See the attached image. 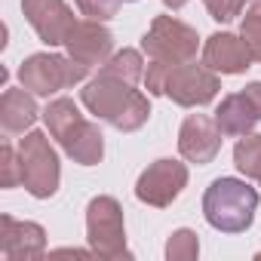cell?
Masks as SVG:
<instances>
[{
    "label": "cell",
    "instance_id": "1",
    "mask_svg": "<svg viewBox=\"0 0 261 261\" xmlns=\"http://www.w3.org/2000/svg\"><path fill=\"white\" fill-rule=\"evenodd\" d=\"M80 101L95 120L120 129V133H136V129H142L148 123V117H151L148 95L139 92L133 83H123L117 77L95 74L80 89Z\"/></svg>",
    "mask_w": 261,
    "mask_h": 261
},
{
    "label": "cell",
    "instance_id": "2",
    "mask_svg": "<svg viewBox=\"0 0 261 261\" xmlns=\"http://www.w3.org/2000/svg\"><path fill=\"white\" fill-rule=\"evenodd\" d=\"M258 212V191L246 178H215L203 194V215L218 233H243Z\"/></svg>",
    "mask_w": 261,
    "mask_h": 261
},
{
    "label": "cell",
    "instance_id": "3",
    "mask_svg": "<svg viewBox=\"0 0 261 261\" xmlns=\"http://www.w3.org/2000/svg\"><path fill=\"white\" fill-rule=\"evenodd\" d=\"M86 74H89V68L80 65V62L71 59V56L34 53V56H28V59L22 62V68H19V83H22L28 92H34V95H40V98H49V95H56V92H62V89H68V86L83 83Z\"/></svg>",
    "mask_w": 261,
    "mask_h": 261
},
{
    "label": "cell",
    "instance_id": "4",
    "mask_svg": "<svg viewBox=\"0 0 261 261\" xmlns=\"http://www.w3.org/2000/svg\"><path fill=\"white\" fill-rule=\"evenodd\" d=\"M86 243L89 252L108 261L117 258H133L126 249V221L123 206L114 197H92L86 206Z\"/></svg>",
    "mask_w": 261,
    "mask_h": 261
},
{
    "label": "cell",
    "instance_id": "5",
    "mask_svg": "<svg viewBox=\"0 0 261 261\" xmlns=\"http://www.w3.org/2000/svg\"><path fill=\"white\" fill-rule=\"evenodd\" d=\"M19 160H22V185L31 197L37 200H49L59 191L62 181V166H59V154L49 145L46 133H25V139L19 142Z\"/></svg>",
    "mask_w": 261,
    "mask_h": 261
},
{
    "label": "cell",
    "instance_id": "6",
    "mask_svg": "<svg viewBox=\"0 0 261 261\" xmlns=\"http://www.w3.org/2000/svg\"><path fill=\"white\" fill-rule=\"evenodd\" d=\"M200 49V34L197 28L185 25L181 19L172 16H157L148 28V34L142 37V53L151 62H169V65H181V62H194Z\"/></svg>",
    "mask_w": 261,
    "mask_h": 261
},
{
    "label": "cell",
    "instance_id": "7",
    "mask_svg": "<svg viewBox=\"0 0 261 261\" xmlns=\"http://www.w3.org/2000/svg\"><path fill=\"white\" fill-rule=\"evenodd\" d=\"M218 92H221V80H218V74L212 68L197 65V62L169 65L163 95L172 98L175 105H181V108H203V105L215 101Z\"/></svg>",
    "mask_w": 261,
    "mask_h": 261
},
{
    "label": "cell",
    "instance_id": "8",
    "mask_svg": "<svg viewBox=\"0 0 261 261\" xmlns=\"http://www.w3.org/2000/svg\"><path fill=\"white\" fill-rule=\"evenodd\" d=\"M188 188V166L181 160H172V157H163V160H154L136 181V197L139 203L145 206H154V209H166L172 206L181 191Z\"/></svg>",
    "mask_w": 261,
    "mask_h": 261
},
{
    "label": "cell",
    "instance_id": "9",
    "mask_svg": "<svg viewBox=\"0 0 261 261\" xmlns=\"http://www.w3.org/2000/svg\"><path fill=\"white\" fill-rule=\"evenodd\" d=\"M221 151V129L209 114H188L178 129V154L188 163L206 166Z\"/></svg>",
    "mask_w": 261,
    "mask_h": 261
},
{
    "label": "cell",
    "instance_id": "10",
    "mask_svg": "<svg viewBox=\"0 0 261 261\" xmlns=\"http://www.w3.org/2000/svg\"><path fill=\"white\" fill-rule=\"evenodd\" d=\"M22 13L46 46H65L71 28L77 25L65 0H22Z\"/></svg>",
    "mask_w": 261,
    "mask_h": 261
},
{
    "label": "cell",
    "instance_id": "11",
    "mask_svg": "<svg viewBox=\"0 0 261 261\" xmlns=\"http://www.w3.org/2000/svg\"><path fill=\"white\" fill-rule=\"evenodd\" d=\"M65 49L71 59H77L80 65L92 68V65H105L111 56H114V34L101 25V22H92V19H83L71 28L68 40H65Z\"/></svg>",
    "mask_w": 261,
    "mask_h": 261
},
{
    "label": "cell",
    "instance_id": "12",
    "mask_svg": "<svg viewBox=\"0 0 261 261\" xmlns=\"http://www.w3.org/2000/svg\"><path fill=\"white\" fill-rule=\"evenodd\" d=\"M0 252L10 261L40 258L46 252V230L37 221H16L13 215H0Z\"/></svg>",
    "mask_w": 261,
    "mask_h": 261
},
{
    "label": "cell",
    "instance_id": "13",
    "mask_svg": "<svg viewBox=\"0 0 261 261\" xmlns=\"http://www.w3.org/2000/svg\"><path fill=\"white\" fill-rule=\"evenodd\" d=\"M252 53L246 49L240 34L230 31H215L212 37H206L203 46V65L212 68L215 74H246L252 68Z\"/></svg>",
    "mask_w": 261,
    "mask_h": 261
},
{
    "label": "cell",
    "instance_id": "14",
    "mask_svg": "<svg viewBox=\"0 0 261 261\" xmlns=\"http://www.w3.org/2000/svg\"><path fill=\"white\" fill-rule=\"evenodd\" d=\"M59 145H62V151H65L74 163H80V166H95V163H101V157H105L101 126L92 123V120H86V117L71 129V133H68Z\"/></svg>",
    "mask_w": 261,
    "mask_h": 261
},
{
    "label": "cell",
    "instance_id": "15",
    "mask_svg": "<svg viewBox=\"0 0 261 261\" xmlns=\"http://www.w3.org/2000/svg\"><path fill=\"white\" fill-rule=\"evenodd\" d=\"M37 101H34V92H28L25 86L22 89H4L0 95V126H4L7 136H19V133H28L37 120Z\"/></svg>",
    "mask_w": 261,
    "mask_h": 261
},
{
    "label": "cell",
    "instance_id": "16",
    "mask_svg": "<svg viewBox=\"0 0 261 261\" xmlns=\"http://www.w3.org/2000/svg\"><path fill=\"white\" fill-rule=\"evenodd\" d=\"M215 123L221 129V136L227 139H240V136H249L255 123H258V114L255 108L249 105V98L243 92H233V95H224L215 108Z\"/></svg>",
    "mask_w": 261,
    "mask_h": 261
},
{
    "label": "cell",
    "instance_id": "17",
    "mask_svg": "<svg viewBox=\"0 0 261 261\" xmlns=\"http://www.w3.org/2000/svg\"><path fill=\"white\" fill-rule=\"evenodd\" d=\"M80 120H83V114H80V108H77L74 98H53V101L46 105V111H43V123H46L49 136H53L56 142H62Z\"/></svg>",
    "mask_w": 261,
    "mask_h": 261
},
{
    "label": "cell",
    "instance_id": "18",
    "mask_svg": "<svg viewBox=\"0 0 261 261\" xmlns=\"http://www.w3.org/2000/svg\"><path fill=\"white\" fill-rule=\"evenodd\" d=\"M98 74L101 77H117V80H123V83H139V80H145V62H142V53L139 49H120V53H114L101 68H98Z\"/></svg>",
    "mask_w": 261,
    "mask_h": 261
},
{
    "label": "cell",
    "instance_id": "19",
    "mask_svg": "<svg viewBox=\"0 0 261 261\" xmlns=\"http://www.w3.org/2000/svg\"><path fill=\"white\" fill-rule=\"evenodd\" d=\"M233 166L240 169L243 178H252L261 185V136L258 133L240 136V142L233 148Z\"/></svg>",
    "mask_w": 261,
    "mask_h": 261
},
{
    "label": "cell",
    "instance_id": "20",
    "mask_svg": "<svg viewBox=\"0 0 261 261\" xmlns=\"http://www.w3.org/2000/svg\"><path fill=\"white\" fill-rule=\"evenodd\" d=\"M240 37H243L246 49L252 53V59L261 62V0L246 10V16L240 22Z\"/></svg>",
    "mask_w": 261,
    "mask_h": 261
},
{
    "label": "cell",
    "instance_id": "21",
    "mask_svg": "<svg viewBox=\"0 0 261 261\" xmlns=\"http://www.w3.org/2000/svg\"><path fill=\"white\" fill-rule=\"evenodd\" d=\"M197 255H200V240L194 230L181 227L166 240V258L169 261H194Z\"/></svg>",
    "mask_w": 261,
    "mask_h": 261
},
{
    "label": "cell",
    "instance_id": "22",
    "mask_svg": "<svg viewBox=\"0 0 261 261\" xmlns=\"http://www.w3.org/2000/svg\"><path fill=\"white\" fill-rule=\"evenodd\" d=\"M0 169H4V175H0V185H4V188H16V185H22V160H19V148H13V145H4V148H0Z\"/></svg>",
    "mask_w": 261,
    "mask_h": 261
},
{
    "label": "cell",
    "instance_id": "23",
    "mask_svg": "<svg viewBox=\"0 0 261 261\" xmlns=\"http://www.w3.org/2000/svg\"><path fill=\"white\" fill-rule=\"evenodd\" d=\"M120 4L123 0H77V10L92 22H111L120 13Z\"/></svg>",
    "mask_w": 261,
    "mask_h": 261
},
{
    "label": "cell",
    "instance_id": "24",
    "mask_svg": "<svg viewBox=\"0 0 261 261\" xmlns=\"http://www.w3.org/2000/svg\"><path fill=\"white\" fill-rule=\"evenodd\" d=\"M203 4L215 22H233L246 10V0H203Z\"/></svg>",
    "mask_w": 261,
    "mask_h": 261
},
{
    "label": "cell",
    "instance_id": "25",
    "mask_svg": "<svg viewBox=\"0 0 261 261\" xmlns=\"http://www.w3.org/2000/svg\"><path fill=\"white\" fill-rule=\"evenodd\" d=\"M243 95L249 98V105L255 108V114H258V120H261V80L246 83V86H243Z\"/></svg>",
    "mask_w": 261,
    "mask_h": 261
},
{
    "label": "cell",
    "instance_id": "26",
    "mask_svg": "<svg viewBox=\"0 0 261 261\" xmlns=\"http://www.w3.org/2000/svg\"><path fill=\"white\" fill-rule=\"evenodd\" d=\"M163 4H166V7H169V10H181V7H185V4H188V0H163Z\"/></svg>",
    "mask_w": 261,
    "mask_h": 261
},
{
    "label": "cell",
    "instance_id": "27",
    "mask_svg": "<svg viewBox=\"0 0 261 261\" xmlns=\"http://www.w3.org/2000/svg\"><path fill=\"white\" fill-rule=\"evenodd\" d=\"M123 4H136V0H123Z\"/></svg>",
    "mask_w": 261,
    "mask_h": 261
},
{
    "label": "cell",
    "instance_id": "28",
    "mask_svg": "<svg viewBox=\"0 0 261 261\" xmlns=\"http://www.w3.org/2000/svg\"><path fill=\"white\" fill-rule=\"evenodd\" d=\"M246 4H258V0H246Z\"/></svg>",
    "mask_w": 261,
    "mask_h": 261
}]
</instances>
